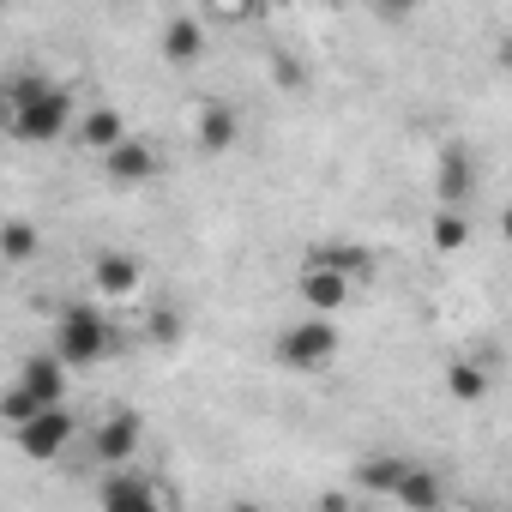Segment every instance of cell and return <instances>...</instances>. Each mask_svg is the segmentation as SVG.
Instances as JSON below:
<instances>
[{
    "instance_id": "obj_16",
    "label": "cell",
    "mask_w": 512,
    "mask_h": 512,
    "mask_svg": "<svg viewBox=\"0 0 512 512\" xmlns=\"http://www.w3.org/2000/svg\"><path fill=\"white\" fill-rule=\"evenodd\" d=\"M410 470H416V464H404V458H368V464H356V482H362L368 494H398Z\"/></svg>"
},
{
    "instance_id": "obj_25",
    "label": "cell",
    "mask_w": 512,
    "mask_h": 512,
    "mask_svg": "<svg viewBox=\"0 0 512 512\" xmlns=\"http://www.w3.org/2000/svg\"><path fill=\"white\" fill-rule=\"evenodd\" d=\"M500 67L512 73V37H500Z\"/></svg>"
},
{
    "instance_id": "obj_18",
    "label": "cell",
    "mask_w": 512,
    "mask_h": 512,
    "mask_svg": "<svg viewBox=\"0 0 512 512\" xmlns=\"http://www.w3.org/2000/svg\"><path fill=\"white\" fill-rule=\"evenodd\" d=\"M398 500H404L410 512H440V506H446V500H440V476H434V470H422V464H416V470L404 476Z\"/></svg>"
},
{
    "instance_id": "obj_14",
    "label": "cell",
    "mask_w": 512,
    "mask_h": 512,
    "mask_svg": "<svg viewBox=\"0 0 512 512\" xmlns=\"http://www.w3.org/2000/svg\"><path fill=\"white\" fill-rule=\"evenodd\" d=\"M235 139H241V115L229 103H205L199 109V145L205 151H229Z\"/></svg>"
},
{
    "instance_id": "obj_7",
    "label": "cell",
    "mask_w": 512,
    "mask_h": 512,
    "mask_svg": "<svg viewBox=\"0 0 512 512\" xmlns=\"http://www.w3.org/2000/svg\"><path fill=\"white\" fill-rule=\"evenodd\" d=\"M434 193L446 205H464L476 193V157L464 145H440V157H434Z\"/></svg>"
},
{
    "instance_id": "obj_24",
    "label": "cell",
    "mask_w": 512,
    "mask_h": 512,
    "mask_svg": "<svg viewBox=\"0 0 512 512\" xmlns=\"http://www.w3.org/2000/svg\"><path fill=\"white\" fill-rule=\"evenodd\" d=\"M320 512H350V500L344 494H320Z\"/></svg>"
},
{
    "instance_id": "obj_19",
    "label": "cell",
    "mask_w": 512,
    "mask_h": 512,
    "mask_svg": "<svg viewBox=\"0 0 512 512\" xmlns=\"http://www.w3.org/2000/svg\"><path fill=\"white\" fill-rule=\"evenodd\" d=\"M0 253H7V266H25L31 253H37V223L7 217V229H0Z\"/></svg>"
},
{
    "instance_id": "obj_17",
    "label": "cell",
    "mask_w": 512,
    "mask_h": 512,
    "mask_svg": "<svg viewBox=\"0 0 512 512\" xmlns=\"http://www.w3.org/2000/svg\"><path fill=\"white\" fill-rule=\"evenodd\" d=\"M446 392H452L458 404H482V398H488V368H482V362H452V368H446Z\"/></svg>"
},
{
    "instance_id": "obj_20",
    "label": "cell",
    "mask_w": 512,
    "mask_h": 512,
    "mask_svg": "<svg viewBox=\"0 0 512 512\" xmlns=\"http://www.w3.org/2000/svg\"><path fill=\"white\" fill-rule=\"evenodd\" d=\"M0 416H7V428H13V434H19V428H25V422H37V416H43V404H37V398H31V392H25V386H13V392H7V398H0Z\"/></svg>"
},
{
    "instance_id": "obj_11",
    "label": "cell",
    "mask_w": 512,
    "mask_h": 512,
    "mask_svg": "<svg viewBox=\"0 0 512 512\" xmlns=\"http://www.w3.org/2000/svg\"><path fill=\"white\" fill-rule=\"evenodd\" d=\"M296 290H302V302H308L314 314H326V320L350 302V278H344V272H326V266H308Z\"/></svg>"
},
{
    "instance_id": "obj_10",
    "label": "cell",
    "mask_w": 512,
    "mask_h": 512,
    "mask_svg": "<svg viewBox=\"0 0 512 512\" xmlns=\"http://www.w3.org/2000/svg\"><path fill=\"white\" fill-rule=\"evenodd\" d=\"M19 386H25L43 410H55V404H61V392H67V362L43 350V356H31V362L19 368Z\"/></svg>"
},
{
    "instance_id": "obj_5",
    "label": "cell",
    "mask_w": 512,
    "mask_h": 512,
    "mask_svg": "<svg viewBox=\"0 0 512 512\" xmlns=\"http://www.w3.org/2000/svg\"><path fill=\"white\" fill-rule=\"evenodd\" d=\"M139 434H145V422H139L133 410H115V416L97 422V434H91V458L109 464V470H127V458L139 452Z\"/></svg>"
},
{
    "instance_id": "obj_4",
    "label": "cell",
    "mask_w": 512,
    "mask_h": 512,
    "mask_svg": "<svg viewBox=\"0 0 512 512\" xmlns=\"http://www.w3.org/2000/svg\"><path fill=\"white\" fill-rule=\"evenodd\" d=\"M97 500H103V512H169V500L157 494V482L139 476V470H109L103 488H97Z\"/></svg>"
},
{
    "instance_id": "obj_9",
    "label": "cell",
    "mask_w": 512,
    "mask_h": 512,
    "mask_svg": "<svg viewBox=\"0 0 512 512\" xmlns=\"http://www.w3.org/2000/svg\"><path fill=\"white\" fill-rule=\"evenodd\" d=\"M139 260L133 253H97V266H91V290L97 296H109V302H127L133 290H139Z\"/></svg>"
},
{
    "instance_id": "obj_8",
    "label": "cell",
    "mask_w": 512,
    "mask_h": 512,
    "mask_svg": "<svg viewBox=\"0 0 512 512\" xmlns=\"http://www.w3.org/2000/svg\"><path fill=\"white\" fill-rule=\"evenodd\" d=\"M103 169H109L115 187H145L163 163H157V145H151V139H127V145H115V151L103 157Z\"/></svg>"
},
{
    "instance_id": "obj_15",
    "label": "cell",
    "mask_w": 512,
    "mask_h": 512,
    "mask_svg": "<svg viewBox=\"0 0 512 512\" xmlns=\"http://www.w3.org/2000/svg\"><path fill=\"white\" fill-rule=\"evenodd\" d=\"M79 139H85L91 151H103V157H109V151H115V145H127L133 133H127V121H121L115 109H91V115L79 121Z\"/></svg>"
},
{
    "instance_id": "obj_22",
    "label": "cell",
    "mask_w": 512,
    "mask_h": 512,
    "mask_svg": "<svg viewBox=\"0 0 512 512\" xmlns=\"http://www.w3.org/2000/svg\"><path fill=\"white\" fill-rule=\"evenodd\" d=\"M145 338H151V344H175V338H181V314H175V308H157V314L145 320Z\"/></svg>"
},
{
    "instance_id": "obj_3",
    "label": "cell",
    "mask_w": 512,
    "mask_h": 512,
    "mask_svg": "<svg viewBox=\"0 0 512 512\" xmlns=\"http://www.w3.org/2000/svg\"><path fill=\"white\" fill-rule=\"evenodd\" d=\"M338 356V320L314 314V320H296L278 332V362L284 368H326Z\"/></svg>"
},
{
    "instance_id": "obj_26",
    "label": "cell",
    "mask_w": 512,
    "mask_h": 512,
    "mask_svg": "<svg viewBox=\"0 0 512 512\" xmlns=\"http://www.w3.org/2000/svg\"><path fill=\"white\" fill-rule=\"evenodd\" d=\"M500 235H506V247H512V205L500 211Z\"/></svg>"
},
{
    "instance_id": "obj_2",
    "label": "cell",
    "mask_w": 512,
    "mask_h": 512,
    "mask_svg": "<svg viewBox=\"0 0 512 512\" xmlns=\"http://www.w3.org/2000/svg\"><path fill=\"white\" fill-rule=\"evenodd\" d=\"M109 350H115V326L97 314V302H73V308L55 320V356H61L67 368H97Z\"/></svg>"
},
{
    "instance_id": "obj_28",
    "label": "cell",
    "mask_w": 512,
    "mask_h": 512,
    "mask_svg": "<svg viewBox=\"0 0 512 512\" xmlns=\"http://www.w3.org/2000/svg\"><path fill=\"white\" fill-rule=\"evenodd\" d=\"M440 512H452V506H440Z\"/></svg>"
},
{
    "instance_id": "obj_1",
    "label": "cell",
    "mask_w": 512,
    "mask_h": 512,
    "mask_svg": "<svg viewBox=\"0 0 512 512\" xmlns=\"http://www.w3.org/2000/svg\"><path fill=\"white\" fill-rule=\"evenodd\" d=\"M0 97H7V133L19 145H55L67 133V121H73V97L61 85H49L43 73L7 79V91H0Z\"/></svg>"
},
{
    "instance_id": "obj_21",
    "label": "cell",
    "mask_w": 512,
    "mask_h": 512,
    "mask_svg": "<svg viewBox=\"0 0 512 512\" xmlns=\"http://www.w3.org/2000/svg\"><path fill=\"white\" fill-rule=\"evenodd\" d=\"M464 241H470V223H464L458 211H440V217H434V247H440V253H458Z\"/></svg>"
},
{
    "instance_id": "obj_23",
    "label": "cell",
    "mask_w": 512,
    "mask_h": 512,
    "mask_svg": "<svg viewBox=\"0 0 512 512\" xmlns=\"http://www.w3.org/2000/svg\"><path fill=\"white\" fill-rule=\"evenodd\" d=\"M272 79H278L284 91H302V85H308V67L290 61V55H272Z\"/></svg>"
},
{
    "instance_id": "obj_27",
    "label": "cell",
    "mask_w": 512,
    "mask_h": 512,
    "mask_svg": "<svg viewBox=\"0 0 512 512\" xmlns=\"http://www.w3.org/2000/svg\"><path fill=\"white\" fill-rule=\"evenodd\" d=\"M229 512H266V506H253V500H235V506H229Z\"/></svg>"
},
{
    "instance_id": "obj_12",
    "label": "cell",
    "mask_w": 512,
    "mask_h": 512,
    "mask_svg": "<svg viewBox=\"0 0 512 512\" xmlns=\"http://www.w3.org/2000/svg\"><path fill=\"white\" fill-rule=\"evenodd\" d=\"M205 55V25L193 19V13H175L169 25H163V61L169 67H193Z\"/></svg>"
},
{
    "instance_id": "obj_6",
    "label": "cell",
    "mask_w": 512,
    "mask_h": 512,
    "mask_svg": "<svg viewBox=\"0 0 512 512\" xmlns=\"http://www.w3.org/2000/svg\"><path fill=\"white\" fill-rule=\"evenodd\" d=\"M79 434V422H73V410L67 404H55V410H43L37 422H25L19 428V452L25 458H55V452H67V440Z\"/></svg>"
},
{
    "instance_id": "obj_13",
    "label": "cell",
    "mask_w": 512,
    "mask_h": 512,
    "mask_svg": "<svg viewBox=\"0 0 512 512\" xmlns=\"http://www.w3.org/2000/svg\"><path fill=\"white\" fill-rule=\"evenodd\" d=\"M308 266L344 272V278L356 284V278H368V272H374V253H368V247H356V241H314V253H308Z\"/></svg>"
}]
</instances>
